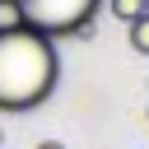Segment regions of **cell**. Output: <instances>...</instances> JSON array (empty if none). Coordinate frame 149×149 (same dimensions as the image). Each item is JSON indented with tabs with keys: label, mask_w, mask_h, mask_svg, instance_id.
I'll return each mask as SVG.
<instances>
[{
	"label": "cell",
	"mask_w": 149,
	"mask_h": 149,
	"mask_svg": "<svg viewBox=\"0 0 149 149\" xmlns=\"http://www.w3.org/2000/svg\"><path fill=\"white\" fill-rule=\"evenodd\" d=\"M61 84V56L56 42L19 28L0 33V112H33L42 107Z\"/></svg>",
	"instance_id": "cell-1"
},
{
	"label": "cell",
	"mask_w": 149,
	"mask_h": 149,
	"mask_svg": "<svg viewBox=\"0 0 149 149\" xmlns=\"http://www.w3.org/2000/svg\"><path fill=\"white\" fill-rule=\"evenodd\" d=\"M98 5L102 0H19L28 28L42 37H93Z\"/></svg>",
	"instance_id": "cell-2"
},
{
	"label": "cell",
	"mask_w": 149,
	"mask_h": 149,
	"mask_svg": "<svg viewBox=\"0 0 149 149\" xmlns=\"http://www.w3.org/2000/svg\"><path fill=\"white\" fill-rule=\"evenodd\" d=\"M19 28H28L19 0H0V33H19Z\"/></svg>",
	"instance_id": "cell-3"
},
{
	"label": "cell",
	"mask_w": 149,
	"mask_h": 149,
	"mask_svg": "<svg viewBox=\"0 0 149 149\" xmlns=\"http://www.w3.org/2000/svg\"><path fill=\"white\" fill-rule=\"evenodd\" d=\"M107 14L121 19V23H135V19L144 14V0H107Z\"/></svg>",
	"instance_id": "cell-4"
},
{
	"label": "cell",
	"mask_w": 149,
	"mask_h": 149,
	"mask_svg": "<svg viewBox=\"0 0 149 149\" xmlns=\"http://www.w3.org/2000/svg\"><path fill=\"white\" fill-rule=\"evenodd\" d=\"M130 28V47L140 51V56H149V14H140L135 23H126Z\"/></svg>",
	"instance_id": "cell-5"
},
{
	"label": "cell",
	"mask_w": 149,
	"mask_h": 149,
	"mask_svg": "<svg viewBox=\"0 0 149 149\" xmlns=\"http://www.w3.org/2000/svg\"><path fill=\"white\" fill-rule=\"evenodd\" d=\"M33 149H65L61 140H42V144H33Z\"/></svg>",
	"instance_id": "cell-6"
},
{
	"label": "cell",
	"mask_w": 149,
	"mask_h": 149,
	"mask_svg": "<svg viewBox=\"0 0 149 149\" xmlns=\"http://www.w3.org/2000/svg\"><path fill=\"white\" fill-rule=\"evenodd\" d=\"M144 126H149V107H144Z\"/></svg>",
	"instance_id": "cell-7"
},
{
	"label": "cell",
	"mask_w": 149,
	"mask_h": 149,
	"mask_svg": "<svg viewBox=\"0 0 149 149\" xmlns=\"http://www.w3.org/2000/svg\"><path fill=\"white\" fill-rule=\"evenodd\" d=\"M0 144H5V130H0Z\"/></svg>",
	"instance_id": "cell-8"
},
{
	"label": "cell",
	"mask_w": 149,
	"mask_h": 149,
	"mask_svg": "<svg viewBox=\"0 0 149 149\" xmlns=\"http://www.w3.org/2000/svg\"><path fill=\"white\" fill-rule=\"evenodd\" d=\"M144 14H149V0H144Z\"/></svg>",
	"instance_id": "cell-9"
}]
</instances>
